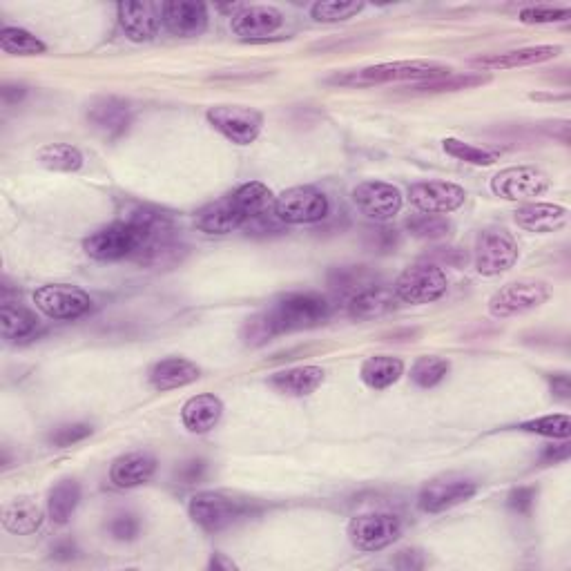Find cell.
<instances>
[{"instance_id": "36", "label": "cell", "mask_w": 571, "mask_h": 571, "mask_svg": "<svg viewBox=\"0 0 571 571\" xmlns=\"http://www.w3.org/2000/svg\"><path fill=\"white\" fill-rule=\"evenodd\" d=\"M491 79L485 74H444L438 79L422 81L413 87L418 92H456V90H471V87H480L489 83Z\"/></svg>"}, {"instance_id": "45", "label": "cell", "mask_w": 571, "mask_h": 571, "mask_svg": "<svg viewBox=\"0 0 571 571\" xmlns=\"http://www.w3.org/2000/svg\"><path fill=\"white\" fill-rule=\"evenodd\" d=\"M571 12L560 7H525L520 12V21L525 25H547V23H565Z\"/></svg>"}, {"instance_id": "52", "label": "cell", "mask_w": 571, "mask_h": 571, "mask_svg": "<svg viewBox=\"0 0 571 571\" xmlns=\"http://www.w3.org/2000/svg\"><path fill=\"white\" fill-rule=\"evenodd\" d=\"M76 554H79V549H76L74 540H70V538L58 540V543H54V547H52V558H56V560H72V558H76Z\"/></svg>"}, {"instance_id": "12", "label": "cell", "mask_w": 571, "mask_h": 571, "mask_svg": "<svg viewBox=\"0 0 571 571\" xmlns=\"http://www.w3.org/2000/svg\"><path fill=\"white\" fill-rule=\"evenodd\" d=\"M402 536V520L395 514H362L348 522V538L360 551H380Z\"/></svg>"}, {"instance_id": "11", "label": "cell", "mask_w": 571, "mask_h": 571, "mask_svg": "<svg viewBox=\"0 0 571 571\" xmlns=\"http://www.w3.org/2000/svg\"><path fill=\"white\" fill-rule=\"evenodd\" d=\"M208 123L217 132L237 145H250L257 141L264 116L246 105H215L206 112Z\"/></svg>"}, {"instance_id": "55", "label": "cell", "mask_w": 571, "mask_h": 571, "mask_svg": "<svg viewBox=\"0 0 571 571\" xmlns=\"http://www.w3.org/2000/svg\"><path fill=\"white\" fill-rule=\"evenodd\" d=\"M0 94H3V101L7 105H14L23 99V96L27 94V90L23 85H5L3 90H0Z\"/></svg>"}, {"instance_id": "17", "label": "cell", "mask_w": 571, "mask_h": 571, "mask_svg": "<svg viewBox=\"0 0 571 571\" xmlns=\"http://www.w3.org/2000/svg\"><path fill=\"white\" fill-rule=\"evenodd\" d=\"M119 23L125 36L134 43H148L157 38L163 23V5L161 3H119Z\"/></svg>"}, {"instance_id": "32", "label": "cell", "mask_w": 571, "mask_h": 571, "mask_svg": "<svg viewBox=\"0 0 571 571\" xmlns=\"http://www.w3.org/2000/svg\"><path fill=\"white\" fill-rule=\"evenodd\" d=\"M373 284L375 275L364 266H342L331 270V275H328V286H331L335 297H344L346 302Z\"/></svg>"}, {"instance_id": "24", "label": "cell", "mask_w": 571, "mask_h": 571, "mask_svg": "<svg viewBox=\"0 0 571 571\" xmlns=\"http://www.w3.org/2000/svg\"><path fill=\"white\" fill-rule=\"evenodd\" d=\"M563 47L558 45H536V47H520V50H511L505 54H493L478 58L476 67L480 70H514V67H527V65H538L556 58Z\"/></svg>"}, {"instance_id": "27", "label": "cell", "mask_w": 571, "mask_h": 571, "mask_svg": "<svg viewBox=\"0 0 571 571\" xmlns=\"http://www.w3.org/2000/svg\"><path fill=\"white\" fill-rule=\"evenodd\" d=\"M324 369L319 366H297L270 377V386L279 393H286L290 398H304V395L315 393L324 384Z\"/></svg>"}, {"instance_id": "18", "label": "cell", "mask_w": 571, "mask_h": 571, "mask_svg": "<svg viewBox=\"0 0 571 571\" xmlns=\"http://www.w3.org/2000/svg\"><path fill=\"white\" fill-rule=\"evenodd\" d=\"M163 25L179 38L199 36L208 27V7L203 3H188V0L163 3Z\"/></svg>"}, {"instance_id": "5", "label": "cell", "mask_w": 571, "mask_h": 571, "mask_svg": "<svg viewBox=\"0 0 571 571\" xmlns=\"http://www.w3.org/2000/svg\"><path fill=\"white\" fill-rule=\"evenodd\" d=\"M250 514H253V505H250V502L232 498L228 493L203 491L190 500V518L195 520L203 531H208V534L224 531Z\"/></svg>"}, {"instance_id": "38", "label": "cell", "mask_w": 571, "mask_h": 571, "mask_svg": "<svg viewBox=\"0 0 571 571\" xmlns=\"http://www.w3.org/2000/svg\"><path fill=\"white\" fill-rule=\"evenodd\" d=\"M406 230L418 239L435 241V239H444L449 235L451 224L444 215H429V212H420V215H413L406 219Z\"/></svg>"}, {"instance_id": "3", "label": "cell", "mask_w": 571, "mask_h": 571, "mask_svg": "<svg viewBox=\"0 0 571 571\" xmlns=\"http://www.w3.org/2000/svg\"><path fill=\"white\" fill-rule=\"evenodd\" d=\"M449 67L440 63L429 61H395V63H380L364 67V70L337 74L331 79L333 85H348V87H369V85H382V83H395V81H431L438 76L449 74Z\"/></svg>"}, {"instance_id": "43", "label": "cell", "mask_w": 571, "mask_h": 571, "mask_svg": "<svg viewBox=\"0 0 571 571\" xmlns=\"http://www.w3.org/2000/svg\"><path fill=\"white\" fill-rule=\"evenodd\" d=\"M364 246L377 255L395 253L400 246V232L391 226H371L364 230Z\"/></svg>"}, {"instance_id": "42", "label": "cell", "mask_w": 571, "mask_h": 571, "mask_svg": "<svg viewBox=\"0 0 571 571\" xmlns=\"http://www.w3.org/2000/svg\"><path fill=\"white\" fill-rule=\"evenodd\" d=\"M362 9V3H337V0H331V3H315L311 7V16L317 23H340L357 16Z\"/></svg>"}, {"instance_id": "1", "label": "cell", "mask_w": 571, "mask_h": 571, "mask_svg": "<svg viewBox=\"0 0 571 571\" xmlns=\"http://www.w3.org/2000/svg\"><path fill=\"white\" fill-rule=\"evenodd\" d=\"M273 206L275 197L270 188L259 181H248L241 183L230 195L203 206L197 212L195 226L206 235H230V232L244 228L248 219Z\"/></svg>"}, {"instance_id": "35", "label": "cell", "mask_w": 571, "mask_h": 571, "mask_svg": "<svg viewBox=\"0 0 571 571\" xmlns=\"http://www.w3.org/2000/svg\"><path fill=\"white\" fill-rule=\"evenodd\" d=\"M0 47H3L5 54L12 56H38L45 54V43L41 38H36L32 32L21 27H3L0 32Z\"/></svg>"}, {"instance_id": "51", "label": "cell", "mask_w": 571, "mask_h": 571, "mask_svg": "<svg viewBox=\"0 0 571 571\" xmlns=\"http://www.w3.org/2000/svg\"><path fill=\"white\" fill-rule=\"evenodd\" d=\"M433 259H438L440 264H449V266L467 264V255H464L458 248H438V253H433Z\"/></svg>"}, {"instance_id": "33", "label": "cell", "mask_w": 571, "mask_h": 571, "mask_svg": "<svg viewBox=\"0 0 571 571\" xmlns=\"http://www.w3.org/2000/svg\"><path fill=\"white\" fill-rule=\"evenodd\" d=\"M81 502V485L76 480H61L50 491L47 498V514L56 522V525H65L70 522L72 514Z\"/></svg>"}, {"instance_id": "54", "label": "cell", "mask_w": 571, "mask_h": 571, "mask_svg": "<svg viewBox=\"0 0 571 571\" xmlns=\"http://www.w3.org/2000/svg\"><path fill=\"white\" fill-rule=\"evenodd\" d=\"M551 389H554L556 398H560V400L571 398V384H569L567 375H554V380H551Z\"/></svg>"}, {"instance_id": "23", "label": "cell", "mask_w": 571, "mask_h": 571, "mask_svg": "<svg viewBox=\"0 0 571 571\" xmlns=\"http://www.w3.org/2000/svg\"><path fill=\"white\" fill-rule=\"evenodd\" d=\"M154 471H157V460H154V456L145 451H134L125 453V456L112 462L110 480L114 487L132 489L145 485V482L154 476Z\"/></svg>"}, {"instance_id": "47", "label": "cell", "mask_w": 571, "mask_h": 571, "mask_svg": "<svg viewBox=\"0 0 571 571\" xmlns=\"http://www.w3.org/2000/svg\"><path fill=\"white\" fill-rule=\"evenodd\" d=\"M139 531H141L139 518H134V516H130V514L116 516V518L110 522V534H112L116 540H121V543H132V540L139 536Z\"/></svg>"}, {"instance_id": "29", "label": "cell", "mask_w": 571, "mask_h": 571, "mask_svg": "<svg viewBox=\"0 0 571 571\" xmlns=\"http://www.w3.org/2000/svg\"><path fill=\"white\" fill-rule=\"evenodd\" d=\"M0 522H3V527L9 534L27 536L34 534V531L43 525V511L34 500L16 498L3 507Z\"/></svg>"}, {"instance_id": "6", "label": "cell", "mask_w": 571, "mask_h": 571, "mask_svg": "<svg viewBox=\"0 0 571 571\" xmlns=\"http://www.w3.org/2000/svg\"><path fill=\"white\" fill-rule=\"evenodd\" d=\"M447 288L449 279L442 266L433 264V261H422V264L409 266L395 279L393 293L404 304H431L444 297Z\"/></svg>"}, {"instance_id": "53", "label": "cell", "mask_w": 571, "mask_h": 571, "mask_svg": "<svg viewBox=\"0 0 571 571\" xmlns=\"http://www.w3.org/2000/svg\"><path fill=\"white\" fill-rule=\"evenodd\" d=\"M398 569H422L424 560L420 558L418 551H400V558L395 560Z\"/></svg>"}, {"instance_id": "39", "label": "cell", "mask_w": 571, "mask_h": 571, "mask_svg": "<svg viewBox=\"0 0 571 571\" xmlns=\"http://www.w3.org/2000/svg\"><path fill=\"white\" fill-rule=\"evenodd\" d=\"M277 335L279 333H277V328L273 324V319H270L268 311L248 317L244 326H241V342L250 348L266 346L268 342H273Z\"/></svg>"}, {"instance_id": "44", "label": "cell", "mask_w": 571, "mask_h": 571, "mask_svg": "<svg viewBox=\"0 0 571 571\" xmlns=\"http://www.w3.org/2000/svg\"><path fill=\"white\" fill-rule=\"evenodd\" d=\"M244 230L250 237H275V235H284L288 226L277 217L275 206H273L264 212H259V215H255L253 219H248Z\"/></svg>"}, {"instance_id": "22", "label": "cell", "mask_w": 571, "mask_h": 571, "mask_svg": "<svg viewBox=\"0 0 571 571\" xmlns=\"http://www.w3.org/2000/svg\"><path fill=\"white\" fill-rule=\"evenodd\" d=\"M400 304L398 295L393 293V288L382 286V284H373L369 288H364L362 293H357L353 299H348V315L353 319H377L389 315L391 311H395Z\"/></svg>"}, {"instance_id": "14", "label": "cell", "mask_w": 571, "mask_h": 571, "mask_svg": "<svg viewBox=\"0 0 571 571\" xmlns=\"http://www.w3.org/2000/svg\"><path fill=\"white\" fill-rule=\"evenodd\" d=\"M547 188H549L547 174L529 166L500 170L496 177L491 179L493 195L509 201L536 199L540 195H545Z\"/></svg>"}, {"instance_id": "40", "label": "cell", "mask_w": 571, "mask_h": 571, "mask_svg": "<svg viewBox=\"0 0 571 571\" xmlns=\"http://www.w3.org/2000/svg\"><path fill=\"white\" fill-rule=\"evenodd\" d=\"M520 431L545 435V438H554V440H567L571 435V420H569V415H565V413L545 415V418L529 420L525 424H520Z\"/></svg>"}, {"instance_id": "20", "label": "cell", "mask_w": 571, "mask_h": 571, "mask_svg": "<svg viewBox=\"0 0 571 571\" xmlns=\"http://www.w3.org/2000/svg\"><path fill=\"white\" fill-rule=\"evenodd\" d=\"M87 119H90L94 128L103 132L105 137L116 139L130 128L132 110L128 103L116 99V96H105V99H99L90 105V110H87Z\"/></svg>"}, {"instance_id": "8", "label": "cell", "mask_w": 571, "mask_h": 571, "mask_svg": "<svg viewBox=\"0 0 571 571\" xmlns=\"http://www.w3.org/2000/svg\"><path fill=\"white\" fill-rule=\"evenodd\" d=\"M328 210H331L328 197L313 186L288 188L275 197V212L286 226L319 224L328 217Z\"/></svg>"}, {"instance_id": "26", "label": "cell", "mask_w": 571, "mask_h": 571, "mask_svg": "<svg viewBox=\"0 0 571 571\" xmlns=\"http://www.w3.org/2000/svg\"><path fill=\"white\" fill-rule=\"evenodd\" d=\"M221 413H224V402L212 393H201L183 404L181 420L190 433H208L219 424Z\"/></svg>"}, {"instance_id": "19", "label": "cell", "mask_w": 571, "mask_h": 571, "mask_svg": "<svg viewBox=\"0 0 571 571\" xmlns=\"http://www.w3.org/2000/svg\"><path fill=\"white\" fill-rule=\"evenodd\" d=\"M282 25H284L282 12L275 7H266V5L239 9L230 21L232 32H235L239 38H246V41L266 38L270 34H275Z\"/></svg>"}, {"instance_id": "16", "label": "cell", "mask_w": 571, "mask_h": 571, "mask_svg": "<svg viewBox=\"0 0 571 571\" xmlns=\"http://www.w3.org/2000/svg\"><path fill=\"white\" fill-rule=\"evenodd\" d=\"M355 206L375 221H389L402 210V192L386 181H362L353 190Z\"/></svg>"}, {"instance_id": "49", "label": "cell", "mask_w": 571, "mask_h": 571, "mask_svg": "<svg viewBox=\"0 0 571 571\" xmlns=\"http://www.w3.org/2000/svg\"><path fill=\"white\" fill-rule=\"evenodd\" d=\"M203 473H206V462L190 460V462H183L177 469V480H181L183 485H195V482L203 478Z\"/></svg>"}, {"instance_id": "10", "label": "cell", "mask_w": 571, "mask_h": 571, "mask_svg": "<svg viewBox=\"0 0 571 571\" xmlns=\"http://www.w3.org/2000/svg\"><path fill=\"white\" fill-rule=\"evenodd\" d=\"M34 304L38 311L58 322H70L90 313L92 299L85 290L70 284H45L34 293Z\"/></svg>"}, {"instance_id": "41", "label": "cell", "mask_w": 571, "mask_h": 571, "mask_svg": "<svg viewBox=\"0 0 571 571\" xmlns=\"http://www.w3.org/2000/svg\"><path fill=\"white\" fill-rule=\"evenodd\" d=\"M442 148L449 154V157L464 161V163H471V166H491V163L496 161V154L493 152L482 150L478 148V145L464 143L460 139H444Z\"/></svg>"}, {"instance_id": "37", "label": "cell", "mask_w": 571, "mask_h": 571, "mask_svg": "<svg viewBox=\"0 0 571 571\" xmlns=\"http://www.w3.org/2000/svg\"><path fill=\"white\" fill-rule=\"evenodd\" d=\"M449 369V362L442 360V357H420V360L411 366V380L415 386H420V389H433V386H438L444 377H447Z\"/></svg>"}, {"instance_id": "13", "label": "cell", "mask_w": 571, "mask_h": 571, "mask_svg": "<svg viewBox=\"0 0 571 571\" xmlns=\"http://www.w3.org/2000/svg\"><path fill=\"white\" fill-rule=\"evenodd\" d=\"M478 485L462 476H440L422 487L418 496V507L424 514H440L476 496Z\"/></svg>"}, {"instance_id": "31", "label": "cell", "mask_w": 571, "mask_h": 571, "mask_svg": "<svg viewBox=\"0 0 571 571\" xmlns=\"http://www.w3.org/2000/svg\"><path fill=\"white\" fill-rule=\"evenodd\" d=\"M0 326H3V337L7 342H18L36 333L38 319L25 306L5 299L3 306H0Z\"/></svg>"}, {"instance_id": "34", "label": "cell", "mask_w": 571, "mask_h": 571, "mask_svg": "<svg viewBox=\"0 0 571 571\" xmlns=\"http://www.w3.org/2000/svg\"><path fill=\"white\" fill-rule=\"evenodd\" d=\"M43 168L54 172H79L83 168V154L70 143H47L36 152Z\"/></svg>"}, {"instance_id": "48", "label": "cell", "mask_w": 571, "mask_h": 571, "mask_svg": "<svg viewBox=\"0 0 571 571\" xmlns=\"http://www.w3.org/2000/svg\"><path fill=\"white\" fill-rule=\"evenodd\" d=\"M536 500V487H518L509 493V507L518 514H529Z\"/></svg>"}, {"instance_id": "15", "label": "cell", "mask_w": 571, "mask_h": 571, "mask_svg": "<svg viewBox=\"0 0 571 571\" xmlns=\"http://www.w3.org/2000/svg\"><path fill=\"white\" fill-rule=\"evenodd\" d=\"M409 199L420 212L449 215L462 206L467 192L451 181H420L409 188Z\"/></svg>"}, {"instance_id": "7", "label": "cell", "mask_w": 571, "mask_h": 571, "mask_svg": "<svg viewBox=\"0 0 571 571\" xmlns=\"http://www.w3.org/2000/svg\"><path fill=\"white\" fill-rule=\"evenodd\" d=\"M520 255L518 241L505 228H487L482 230L476 239V250H473V264L476 270L485 277H496L507 273L516 266Z\"/></svg>"}, {"instance_id": "9", "label": "cell", "mask_w": 571, "mask_h": 571, "mask_svg": "<svg viewBox=\"0 0 571 571\" xmlns=\"http://www.w3.org/2000/svg\"><path fill=\"white\" fill-rule=\"evenodd\" d=\"M551 297V286L538 279H520L502 286L496 295L489 299V313L498 319L525 315L543 306Z\"/></svg>"}, {"instance_id": "56", "label": "cell", "mask_w": 571, "mask_h": 571, "mask_svg": "<svg viewBox=\"0 0 571 571\" xmlns=\"http://www.w3.org/2000/svg\"><path fill=\"white\" fill-rule=\"evenodd\" d=\"M219 567H226V569H230V567H235L232 563H226L224 558H221L219 554L210 560V569H219Z\"/></svg>"}, {"instance_id": "50", "label": "cell", "mask_w": 571, "mask_h": 571, "mask_svg": "<svg viewBox=\"0 0 571 571\" xmlns=\"http://www.w3.org/2000/svg\"><path fill=\"white\" fill-rule=\"evenodd\" d=\"M569 453H571V447H569L567 440L563 444H549V447H545L543 456H540V462H543V464L563 462V460L569 458Z\"/></svg>"}, {"instance_id": "30", "label": "cell", "mask_w": 571, "mask_h": 571, "mask_svg": "<svg viewBox=\"0 0 571 571\" xmlns=\"http://www.w3.org/2000/svg\"><path fill=\"white\" fill-rule=\"evenodd\" d=\"M402 373H404V362L398 360V357H391V355L369 357V360H366L360 369L362 382L373 391L389 389V386H393L395 382L400 380Z\"/></svg>"}, {"instance_id": "21", "label": "cell", "mask_w": 571, "mask_h": 571, "mask_svg": "<svg viewBox=\"0 0 571 571\" xmlns=\"http://www.w3.org/2000/svg\"><path fill=\"white\" fill-rule=\"evenodd\" d=\"M514 219L522 230L547 235L567 226L569 210L556 203H525L514 212Z\"/></svg>"}, {"instance_id": "4", "label": "cell", "mask_w": 571, "mask_h": 571, "mask_svg": "<svg viewBox=\"0 0 571 571\" xmlns=\"http://www.w3.org/2000/svg\"><path fill=\"white\" fill-rule=\"evenodd\" d=\"M268 315L277 333L284 335L324 324L331 317V304L319 293H288L268 308Z\"/></svg>"}, {"instance_id": "46", "label": "cell", "mask_w": 571, "mask_h": 571, "mask_svg": "<svg viewBox=\"0 0 571 571\" xmlns=\"http://www.w3.org/2000/svg\"><path fill=\"white\" fill-rule=\"evenodd\" d=\"M90 435H92L90 424H65V427H58L50 435V444H54L58 449H65L85 438H90Z\"/></svg>"}, {"instance_id": "25", "label": "cell", "mask_w": 571, "mask_h": 571, "mask_svg": "<svg viewBox=\"0 0 571 571\" xmlns=\"http://www.w3.org/2000/svg\"><path fill=\"white\" fill-rule=\"evenodd\" d=\"M199 366L195 362L186 360V357H166V360L157 362L150 369V384L157 391H172L181 389L199 380Z\"/></svg>"}, {"instance_id": "2", "label": "cell", "mask_w": 571, "mask_h": 571, "mask_svg": "<svg viewBox=\"0 0 571 571\" xmlns=\"http://www.w3.org/2000/svg\"><path fill=\"white\" fill-rule=\"evenodd\" d=\"M148 239L150 230L139 224L137 219L128 217L92 232L83 241V250L96 261H121L128 257L134 259L141 253V248L148 244Z\"/></svg>"}, {"instance_id": "28", "label": "cell", "mask_w": 571, "mask_h": 571, "mask_svg": "<svg viewBox=\"0 0 571 571\" xmlns=\"http://www.w3.org/2000/svg\"><path fill=\"white\" fill-rule=\"evenodd\" d=\"M183 255H186V246L181 244L174 232H168V235L152 237L134 259L148 268H172L179 264Z\"/></svg>"}]
</instances>
